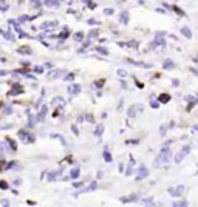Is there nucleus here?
Here are the masks:
<instances>
[{
	"instance_id": "37998d69",
	"label": "nucleus",
	"mask_w": 198,
	"mask_h": 207,
	"mask_svg": "<svg viewBox=\"0 0 198 207\" xmlns=\"http://www.w3.org/2000/svg\"><path fill=\"white\" fill-rule=\"evenodd\" d=\"M65 79H67V81H73V79H74V74H73V73L67 74V77H65Z\"/></svg>"
},
{
	"instance_id": "7c9ffc66",
	"label": "nucleus",
	"mask_w": 198,
	"mask_h": 207,
	"mask_svg": "<svg viewBox=\"0 0 198 207\" xmlns=\"http://www.w3.org/2000/svg\"><path fill=\"white\" fill-rule=\"evenodd\" d=\"M124 46H130V48H138V42H135V40H131V42H128V43H124Z\"/></svg>"
},
{
	"instance_id": "c03bdc74",
	"label": "nucleus",
	"mask_w": 198,
	"mask_h": 207,
	"mask_svg": "<svg viewBox=\"0 0 198 207\" xmlns=\"http://www.w3.org/2000/svg\"><path fill=\"white\" fill-rule=\"evenodd\" d=\"M34 71H36V73H44V67H36Z\"/></svg>"
},
{
	"instance_id": "f03ea898",
	"label": "nucleus",
	"mask_w": 198,
	"mask_h": 207,
	"mask_svg": "<svg viewBox=\"0 0 198 207\" xmlns=\"http://www.w3.org/2000/svg\"><path fill=\"white\" fill-rule=\"evenodd\" d=\"M164 36H166L164 31H158L156 36H155V42L150 43V48H155V46H161V48H164V46L167 45L166 40H164Z\"/></svg>"
},
{
	"instance_id": "f704fd0d",
	"label": "nucleus",
	"mask_w": 198,
	"mask_h": 207,
	"mask_svg": "<svg viewBox=\"0 0 198 207\" xmlns=\"http://www.w3.org/2000/svg\"><path fill=\"white\" fill-rule=\"evenodd\" d=\"M6 141H8L9 144H11V148H12V150H16V144H14V141H12L11 138H6Z\"/></svg>"
},
{
	"instance_id": "4468645a",
	"label": "nucleus",
	"mask_w": 198,
	"mask_h": 207,
	"mask_svg": "<svg viewBox=\"0 0 198 207\" xmlns=\"http://www.w3.org/2000/svg\"><path fill=\"white\" fill-rule=\"evenodd\" d=\"M63 74V70H53L48 73V79H54V77H59Z\"/></svg>"
},
{
	"instance_id": "c85d7f7f",
	"label": "nucleus",
	"mask_w": 198,
	"mask_h": 207,
	"mask_svg": "<svg viewBox=\"0 0 198 207\" xmlns=\"http://www.w3.org/2000/svg\"><path fill=\"white\" fill-rule=\"evenodd\" d=\"M56 25H57V22H47L42 25V28H53V27H56Z\"/></svg>"
},
{
	"instance_id": "5701e85b",
	"label": "nucleus",
	"mask_w": 198,
	"mask_h": 207,
	"mask_svg": "<svg viewBox=\"0 0 198 207\" xmlns=\"http://www.w3.org/2000/svg\"><path fill=\"white\" fill-rule=\"evenodd\" d=\"M96 51L99 54H102V56H109V49L104 48V46H96Z\"/></svg>"
},
{
	"instance_id": "9d476101",
	"label": "nucleus",
	"mask_w": 198,
	"mask_h": 207,
	"mask_svg": "<svg viewBox=\"0 0 198 207\" xmlns=\"http://www.w3.org/2000/svg\"><path fill=\"white\" fill-rule=\"evenodd\" d=\"M68 93L70 94H73V96H76V94H79V93H81V85H70L68 87Z\"/></svg>"
},
{
	"instance_id": "bb28decb",
	"label": "nucleus",
	"mask_w": 198,
	"mask_h": 207,
	"mask_svg": "<svg viewBox=\"0 0 198 207\" xmlns=\"http://www.w3.org/2000/svg\"><path fill=\"white\" fill-rule=\"evenodd\" d=\"M98 36H99V30H91L90 34H88V39H95V37H98Z\"/></svg>"
},
{
	"instance_id": "9b49d317",
	"label": "nucleus",
	"mask_w": 198,
	"mask_h": 207,
	"mask_svg": "<svg viewBox=\"0 0 198 207\" xmlns=\"http://www.w3.org/2000/svg\"><path fill=\"white\" fill-rule=\"evenodd\" d=\"M163 68H164V70H174V68H175L174 60H172V59H166L164 63H163Z\"/></svg>"
},
{
	"instance_id": "2f4dec72",
	"label": "nucleus",
	"mask_w": 198,
	"mask_h": 207,
	"mask_svg": "<svg viewBox=\"0 0 198 207\" xmlns=\"http://www.w3.org/2000/svg\"><path fill=\"white\" fill-rule=\"evenodd\" d=\"M113 12H115L113 8H105V9H104V14H105V16H112Z\"/></svg>"
},
{
	"instance_id": "c9c22d12",
	"label": "nucleus",
	"mask_w": 198,
	"mask_h": 207,
	"mask_svg": "<svg viewBox=\"0 0 198 207\" xmlns=\"http://www.w3.org/2000/svg\"><path fill=\"white\" fill-rule=\"evenodd\" d=\"M87 6H88L90 9H95V8H96V3H95V2H87Z\"/></svg>"
},
{
	"instance_id": "f257e3e1",
	"label": "nucleus",
	"mask_w": 198,
	"mask_h": 207,
	"mask_svg": "<svg viewBox=\"0 0 198 207\" xmlns=\"http://www.w3.org/2000/svg\"><path fill=\"white\" fill-rule=\"evenodd\" d=\"M172 144V142H166L164 144V147L160 150V154H158V158H156V161H155V165H160V164H164V162H169L170 159H172V153H170V148H169V145Z\"/></svg>"
},
{
	"instance_id": "4be33fe9",
	"label": "nucleus",
	"mask_w": 198,
	"mask_h": 207,
	"mask_svg": "<svg viewBox=\"0 0 198 207\" xmlns=\"http://www.w3.org/2000/svg\"><path fill=\"white\" fill-rule=\"evenodd\" d=\"M169 9H172V11H175V12H177L178 16H184V14H186V12H184V11H181V9H180V8L177 6V5H172V6H169Z\"/></svg>"
},
{
	"instance_id": "8fccbe9b",
	"label": "nucleus",
	"mask_w": 198,
	"mask_h": 207,
	"mask_svg": "<svg viewBox=\"0 0 198 207\" xmlns=\"http://www.w3.org/2000/svg\"><path fill=\"white\" fill-rule=\"evenodd\" d=\"M172 85H174V87H178V85H180V81H178V79H174V81H172Z\"/></svg>"
},
{
	"instance_id": "ea45409f",
	"label": "nucleus",
	"mask_w": 198,
	"mask_h": 207,
	"mask_svg": "<svg viewBox=\"0 0 198 207\" xmlns=\"http://www.w3.org/2000/svg\"><path fill=\"white\" fill-rule=\"evenodd\" d=\"M3 37H5V39H8V40H12V39H14V37H12L9 33H3Z\"/></svg>"
},
{
	"instance_id": "72a5a7b5",
	"label": "nucleus",
	"mask_w": 198,
	"mask_h": 207,
	"mask_svg": "<svg viewBox=\"0 0 198 207\" xmlns=\"http://www.w3.org/2000/svg\"><path fill=\"white\" fill-rule=\"evenodd\" d=\"M104 82H105L104 79H101V81H96V82H95V87H98V88H101V87L104 85Z\"/></svg>"
},
{
	"instance_id": "79ce46f5",
	"label": "nucleus",
	"mask_w": 198,
	"mask_h": 207,
	"mask_svg": "<svg viewBox=\"0 0 198 207\" xmlns=\"http://www.w3.org/2000/svg\"><path fill=\"white\" fill-rule=\"evenodd\" d=\"M0 189H8V184L5 181H0Z\"/></svg>"
},
{
	"instance_id": "20e7f679",
	"label": "nucleus",
	"mask_w": 198,
	"mask_h": 207,
	"mask_svg": "<svg viewBox=\"0 0 198 207\" xmlns=\"http://www.w3.org/2000/svg\"><path fill=\"white\" fill-rule=\"evenodd\" d=\"M184 186H177V187H169L167 189V193L170 196H181L183 193H184Z\"/></svg>"
},
{
	"instance_id": "c756f323",
	"label": "nucleus",
	"mask_w": 198,
	"mask_h": 207,
	"mask_svg": "<svg viewBox=\"0 0 198 207\" xmlns=\"http://www.w3.org/2000/svg\"><path fill=\"white\" fill-rule=\"evenodd\" d=\"M82 39H84V33H82V31H79V33H76V34H74V40L81 42Z\"/></svg>"
},
{
	"instance_id": "58836bf2",
	"label": "nucleus",
	"mask_w": 198,
	"mask_h": 207,
	"mask_svg": "<svg viewBox=\"0 0 198 207\" xmlns=\"http://www.w3.org/2000/svg\"><path fill=\"white\" fill-rule=\"evenodd\" d=\"M87 22H88V25H99V22L95 20V19H90V20H87Z\"/></svg>"
},
{
	"instance_id": "603ef678",
	"label": "nucleus",
	"mask_w": 198,
	"mask_h": 207,
	"mask_svg": "<svg viewBox=\"0 0 198 207\" xmlns=\"http://www.w3.org/2000/svg\"><path fill=\"white\" fill-rule=\"evenodd\" d=\"M71 130L74 132V135H77V128H76V125H73V127H71Z\"/></svg>"
},
{
	"instance_id": "a19ab883",
	"label": "nucleus",
	"mask_w": 198,
	"mask_h": 207,
	"mask_svg": "<svg viewBox=\"0 0 198 207\" xmlns=\"http://www.w3.org/2000/svg\"><path fill=\"white\" fill-rule=\"evenodd\" d=\"M152 108H160V102L153 100V102H152Z\"/></svg>"
},
{
	"instance_id": "0eeeda50",
	"label": "nucleus",
	"mask_w": 198,
	"mask_h": 207,
	"mask_svg": "<svg viewBox=\"0 0 198 207\" xmlns=\"http://www.w3.org/2000/svg\"><path fill=\"white\" fill-rule=\"evenodd\" d=\"M139 198H141L139 193H131V195H128V196H121L119 201L124 202V204H127V202H131V201H138Z\"/></svg>"
},
{
	"instance_id": "cd10ccee",
	"label": "nucleus",
	"mask_w": 198,
	"mask_h": 207,
	"mask_svg": "<svg viewBox=\"0 0 198 207\" xmlns=\"http://www.w3.org/2000/svg\"><path fill=\"white\" fill-rule=\"evenodd\" d=\"M45 5H47V6H51V8H59V6H60L59 2H50V0H48V2H45Z\"/></svg>"
},
{
	"instance_id": "aec40b11",
	"label": "nucleus",
	"mask_w": 198,
	"mask_h": 207,
	"mask_svg": "<svg viewBox=\"0 0 198 207\" xmlns=\"http://www.w3.org/2000/svg\"><path fill=\"white\" fill-rule=\"evenodd\" d=\"M45 114H47V107H44L42 110H41V113L37 114V122H41V121H44V118H45Z\"/></svg>"
},
{
	"instance_id": "49530a36",
	"label": "nucleus",
	"mask_w": 198,
	"mask_h": 207,
	"mask_svg": "<svg viewBox=\"0 0 198 207\" xmlns=\"http://www.w3.org/2000/svg\"><path fill=\"white\" fill-rule=\"evenodd\" d=\"M19 53H30V48H20Z\"/></svg>"
},
{
	"instance_id": "a878e982",
	"label": "nucleus",
	"mask_w": 198,
	"mask_h": 207,
	"mask_svg": "<svg viewBox=\"0 0 198 207\" xmlns=\"http://www.w3.org/2000/svg\"><path fill=\"white\" fill-rule=\"evenodd\" d=\"M60 172H62V170H57V172H50V173H48V181H54V178H56Z\"/></svg>"
},
{
	"instance_id": "412c9836",
	"label": "nucleus",
	"mask_w": 198,
	"mask_h": 207,
	"mask_svg": "<svg viewBox=\"0 0 198 207\" xmlns=\"http://www.w3.org/2000/svg\"><path fill=\"white\" fill-rule=\"evenodd\" d=\"M133 165H135V159H133V156L130 158V164H128V170L125 172V175H131L133 173Z\"/></svg>"
},
{
	"instance_id": "2eb2a0df",
	"label": "nucleus",
	"mask_w": 198,
	"mask_h": 207,
	"mask_svg": "<svg viewBox=\"0 0 198 207\" xmlns=\"http://www.w3.org/2000/svg\"><path fill=\"white\" fill-rule=\"evenodd\" d=\"M181 34L186 37V39H189V40L192 39V31H190V28H187V27H183V28H181Z\"/></svg>"
},
{
	"instance_id": "1a4fd4ad",
	"label": "nucleus",
	"mask_w": 198,
	"mask_h": 207,
	"mask_svg": "<svg viewBox=\"0 0 198 207\" xmlns=\"http://www.w3.org/2000/svg\"><path fill=\"white\" fill-rule=\"evenodd\" d=\"M19 136L25 141V142H33L34 141V136H31V135H28L25 130H22V132H19Z\"/></svg>"
},
{
	"instance_id": "4c0bfd02",
	"label": "nucleus",
	"mask_w": 198,
	"mask_h": 207,
	"mask_svg": "<svg viewBox=\"0 0 198 207\" xmlns=\"http://www.w3.org/2000/svg\"><path fill=\"white\" fill-rule=\"evenodd\" d=\"M0 9L6 11V9H8V3H2V2H0Z\"/></svg>"
},
{
	"instance_id": "393cba45",
	"label": "nucleus",
	"mask_w": 198,
	"mask_h": 207,
	"mask_svg": "<svg viewBox=\"0 0 198 207\" xmlns=\"http://www.w3.org/2000/svg\"><path fill=\"white\" fill-rule=\"evenodd\" d=\"M70 175H71V178H77L79 175H81V169H79V167H74Z\"/></svg>"
},
{
	"instance_id": "de8ad7c7",
	"label": "nucleus",
	"mask_w": 198,
	"mask_h": 207,
	"mask_svg": "<svg viewBox=\"0 0 198 207\" xmlns=\"http://www.w3.org/2000/svg\"><path fill=\"white\" fill-rule=\"evenodd\" d=\"M160 135H161V136L166 135V127H161V128H160Z\"/></svg>"
},
{
	"instance_id": "f8f14e48",
	"label": "nucleus",
	"mask_w": 198,
	"mask_h": 207,
	"mask_svg": "<svg viewBox=\"0 0 198 207\" xmlns=\"http://www.w3.org/2000/svg\"><path fill=\"white\" fill-rule=\"evenodd\" d=\"M119 23H121V25H127V23H128V11H122V12H121Z\"/></svg>"
},
{
	"instance_id": "09e8293b",
	"label": "nucleus",
	"mask_w": 198,
	"mask_h": 207,
	"mask_svg": "<svg viewBox=\"0 0 198 207\" xmlns=\"http://www.w3.org/2000/svg\"><path fill=\"white\" fill-rule=\"evenodd\" d=\"M118 74H119V76L122 77V76H125L127 73H125V70H118Z\"/></svg>"
},
{
	"instance_id": "e433bc0d",
	"label": "nucleus",
	"mask_w": 198,
	"mask_h": 207,
	"mask_svg": "<svg viewBox=\"0 0 198 207\" xmlns=\"http://www.w3.org/2000/svg\"><path fill=\"white\" fill-rule=\"evenodd\" d=\"M125 144H127V145H136L138 141H131V139H130V141H125Z\"/></svg>"
},
{
	"instance_id": "7ed1b4c3",
	"label": "nucleus",
	"mask_w": 198,
	"mask_h": 207,
	"mask_svg": "<svg viewBox=\"0 0 198 207\" xmlns=\"http://www.w3.org/2000/svg\"><path fill=\"white\" fill-rule=\"evenodd\" d=\"M142 105L141 104H138V105H131V107H128V110H127V114H128V118H136V116L142 111Z\"/></svg>"
},
{
	"instance_id": "3c124183",
	"label": "nucleus",
	"mask_w": 198,
	"mask_h": 207,
	"mask_svg": "<svg viewBox=\"0 0 198 207\" xmlns=\"http://www.w3.org/2000/svg\"><path fill=\"white\" fill-rule=\"evenodd\" d=\"M26 20H28V16H22L20 17V22H26Z\"/></svg>"
},
{
	"instance_id": "423d86ee",
	"label": "nucleus",
	"mask_w": 198,
	"mask_h": 207,
	"mask_svg": "<svg viewBox=\"0 0 198 207\" xmlns=\"http://www.w3.org/2000/svg\"><path fill=\"white\" fill-rule=\"evenodd\" d=\"M189 151H190V145H186V147H183V148H181V151H180V153L177 154V156H175V162H177V164H180V162H181V161L184 159V156H186V154H187Z\"/></svg>"
},
{
	"instance_id": "864d4df0",
	"label": "nucleus",
	"mask_w": 198,
	"mask_h": 207,
	"mask_svg": "<svg viewBox=\"0 0 198 207\" xmlns=\"http://www.w3.org/2000/svg\"><path fill=\"white\" fill-rule=\"evenodd\" d=\"M73 186H74V187H81V186H82V183H74Z\"/></svg>"
},
{
	"instance_id": "b1692460",
	"label": "nucleus",
	"mask_w": 198,
	"mask_h": 207,
	"mask_svg": "<svg viewBox=\"0 0 198 207\" xmlns=\"http://www.w3.org/2000/svg\"><path fill=\"white\" fill-rule=\"evenodd\" d=\"M102 133H104V125L101 124V125L96 127V130H95V136H102Z\"/></svg>"
},
{
	"instance_id": "473e14b6",
	"label": "nucleus",
	"mask_w": 198,
	"mask_h": 207,
	"mask_svg": "<svg viewBox=\"0 0 198 207\" xmlns=\"http://www.w3.org/2000/svg\"><path fill=\"white\" fill-rule=\"evenodd\" d=\"M68 34H70V33H68V30H67V28H65V30L62 31V34H60L59 37H60V39H65V37H68Z\"/></svg>"
},
{
	"instance_id": "f3484780",
	"label": "nucleus",
	"mask_w": 198,
	"mask_h": 207,
	"mask_svg": "<svg viewBox=\"0 0 198 207\" xmlns=\"http://www.w3.org/2000/svg\"><path fill=\"white\" fill-rule=\"evenodd\" d=\"M187 205H189L187 199H183V201H175V202L172 204V207H187Z\"/></svg>"
},
{
	"instance_id": "a211bd4d",
	"label": "nucleus",
	"mask_w": 198,
	"mask_h": 207,
	"mask_svg": "<svg viewBox=\"0 0 198 207\" xmlns=\"http://www.w3.org/2000/svg\"><path fill=\"white\" fill-rule=\"evenodd\" d=\"M102 156H104V161H105V162H112V161H113V156L110 154V151H109V150H104Z\"/></svg>"
},
{
	"instance_id": "ddd939ff",
	"label": "nucleus",
	"mask_w": 198,
	"mask_h": 207,
	"mask_svg": "<svg viewBox=\"0 0 198 207\" xmlns=\"http://www.w3.org/2000/svg\"><path fill=\"white\" fill-rule=\"evenodd\" d=\"M51 105L53 107H63L65 105V100L62 97H54V99L51 100Z\"/></svg>"
},
{
	"instance_id": "6ab92c4d",
	"label": "nucleus",
	"mask_w": 198,
	"mask_h": 207,
	"mask_svg": "<svg viewBox=\"0 0 198 207\" xmlns=\"http://www.w3.org/2000/svg\"><path fill=\"white\" fill-rule=\"evenodd\" d=\"M158 100H160L161 104H166V102H169V100H170V94H167V93H163L160 97H158Z\"/></svg>"
},
{
	"instance_id": "6e6552de",
	"label": "nucleus",
	"mask_w": 198,
	"mask_h": 207,
	"mask_svg": "<svg viewBox=\"0 0 198 207\" xmlns=\"http://www.w3.org/2000/svg\"><path fill=\"white\" fill-rule=\"evenodd\" d=\"M96 189H98V181H93V183H91L88 187H85L84 190H81V192L77 193V195H81V193H87V192H91V190H96ZM77 195H76V196H77Z\"/></svg>"
},
{
	"instance_id": "39448f33",
	"label": "nucleus",
	"mask_w": 198,
	"mask_h": 207,
	"mask_svg": "<svg viewBox=\"0 0 198 207\" xmlns=\"http://www.w3.org/2000/svg\"><path fill=\"white\" fill-rule=\"evenodd\" d=\"M146 176H149V169L144 164H141L139 167H138V175H136V181H141V179H144Z\"/></svg>"
},
{
	"instance_id": "dca6fc26",
	"label": "nucleus",
	"mask_w": 198,
	"mask_h": 207,
	"mask_svg": "<svg viewBox=\"0 0 198 207\" xmlns=\"http://www.w3.org/2000/svg\"><path fill=\"white\" fill-rule=\"evenodd\" d=\"M128 62H130V63H133V65H136V67H144V68H152V65H149V63H144V62H136V60H131V59H128Z\"/></svg>"
},
{
	"instance_id": "5fc2aeb1",
	"label": "nucleus",
	"mask_w": 198,
	"mask_h": 207,
	"mask_svg": "<svg viewBox=\"0 0 198 207\" xmlns=\"http://www.w3.org/2000/svg\"><path fill=\"white\" fill-rule=\"evenodd\" d=\"M193 130H195V132H198V124H196V125H193Z\"/></svg>"
},
{
	"instance_id": "a18cd8bd",
	"label": "nucleus",
	"mask_w": 198,
	"mask_h": 207,
	"mask_svg": "<svg viewBox=\"0 0 198 207\" xmlns=\"http://www.w3.org/2000/svg\"><path fill=\"white\" fill-rule=\"evenodd\" d=\"M87 121H88V122H95V118H93L91 114H87Z\"/></svg>"
}]
</instances>
